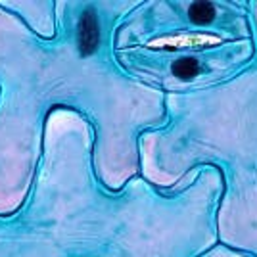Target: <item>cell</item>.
<instances>
[{"label": "cell", "instance_id": "obj_1", "mask_svg": "<svg viewBox=\"0 0 257 257\" xmlns=\"http://www.w3.org/2000/svg\"><path fill=\"white\" fill-rule=\"evenodd\" d=\"M77 44H79V52L83 56H90L92 52H96L100 44V27H98L96 14L92 10H86L79 20Z\"/></svg>", "mask_w": 257, "mask_h": 257}, {"label": "cell", "instance_id": "obj_2", "mask_svg": "<svg viewBox=\"0 0 257 257\" xmlns=\"http://www.w3.org/2000/svg\"><path fill=\"white\" fill-rule=\"evenodd\" d=\"M190 20L196 23H209L215 18V8L209 2H196L190 6Z\"/></svg>", "mask_w": 257, "mask_h": 257}, {"label": "cell", "instance_id": "obj_3", "mask_svg": "<svg viewBox=\"0 0 257 257\" xmlns=\"http://www.w3.org/2000/svg\"><path fill=\"white\" fill-rule=\"evenodd\" d=\"M200 65L194 58H181L173 64V73L179 77V79H190L198 73Z\"/></svg>", "mask_w": 257, "mask_h": 257}]
</instances>
